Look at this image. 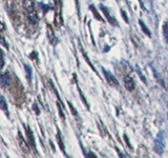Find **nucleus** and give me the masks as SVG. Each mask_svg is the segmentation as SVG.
<instances>
[{"label":"nucleus","mask_w":168,"mask_h":158,"mask_svg":"<svg viewBox=\"0 0 168 158\" xmlns=\"http://www.w3.org/2000/svg\"><path fill=\"white\" fill-rule=\"evenodd\" d=\"M8 82H10V75H8V73H3L1 75V85L2 88L7 87L8 84Z\"/></svg>","instance_id":"6"},{"label":"nucleus","mask_w":168,"mask_h":158,"mask_svg":"<svg viewBox=\"0 0 168 158\" xmlns=\"http://www.w3.org/2000/svg\"><path fill=\"white\" fill-rule=\"evenodd\" d=\"M100 8L102 10V12L105 14V16H106L107 20L109 21V23H111V24H114V25H117V21H116V19L111 15V14L108 13V11H107V8H105L104 5H100Z\"/></svg>","instance_id":"5"},{"label":"nucleus","mask_w":168,"mask_h":158,"mask_svg":"<svg viewBox=\"0 0 168 158\" xmlns=\"http://www.w3.org/2000/svg\"><path fill=\"white\" fill-rule=\"evenodd\" d=\"M22 4H23V8H25V11H27V14L36 12V11H35V7H34L33 0H23Z\"/></svg>","instance_id":"4"},{"label":"nucleus","mask_w":168,"mask_h":158,"mask_svg":"<svg viewBox=\"0 0 168 158\" xmlns=\"http://www.w3.org/2000/svg\"><path fill=\"white\" fill-rule=\"evenodd\" d=\"M0 108H1L2 111H4L5 113H7V101H5L3 96H1V98H0Z\"/></svg>","instance_id":"8"},{"label":"nucleus","mask_w":168,"mask_h":158,"mask_svg":"<svg viewBox=\"0 0 168 158\" xmlns=\"http://www.w3.org/2000/svg\"><path fill=\"white\" fill-rule=\"evenodd\" d=\"M25 70H27V79L31 80V78H32V71H31V68L28 67V65H25Z\"/></svg>","instance_id":"13"},{"label":"nucleus","mask_w":168,"mask_h":158,"mask_svg":"<svg viewBox=\"0 0 168 158\" xmlns=\"http://www.w3.org/2000/svg\"><path fill=\"white\" fill-rule=\"evenodd\" d=\"M118 154H119V156H120V158H129L125 153H123V152H121L120 150H118Z\"/></svg>","instance_id":"14"},{"label":"nucleus","mask_w":168,"mask_h":158,"mask_svg":"<svg viewBox=\"0 0 168 158\" xmlns=\"http://www.w3.org/2000/svg\"><path fill=\"white\" fill-rule=\"evenodd\" d=\"M163 34H164V38L165 41L168 42V21H166L163 25Z\"/></svg>","instance_id":"9"},{"label":"nucleus","mask_w":168,"mask_h":158,"mask_svg":"<svg viewBox=\"0 0 168 158\" xmlns=\"http://www.w3.org/2000/svg\"><path fill=\"white\" fill-rule=\"evenodd\" d=\"M57 139H58V142H59V145L60 146H61V150L64 152V145H63V142H62V139H61V137H60V134H58V136H57Z\"/></svg>","instance_id":"11"},{"label":"nucleus","mask_w":168,"mask_h":158,"mask_svg":"<svg viewBox=\"0 0 168 158\" xmlns=\"http://www.w3.org/2000/svg\"><path fill=\"white\" fill-rule=\"evenodd\" d=\"M91 12H94L95 16L97 17V19H98V20H101V16H99V14L97 13V11H96L95 7H92V5H91Z\"/></svg>","instance_id":"12"},{"label":"nucleus","mask_w":168,"mask_h":158,"mask_svg":"<svg viewBox=\"0 0 168 158\" xmlns=\"http://www.w3.org/2000/svg\"><path fill=\"white\" fill-rule=\"evenodd\" d=\"M123 81H124V85H125L126 90H128L129 92L135 90V82L129 76H124L123 77Z\"/></svg>","instance_id":"3"},{"label":"nucleus","mask_w":168,"mask_h":158,"mask_svg":"<svg viewBox=\"0 0 168 158\" xmlns=\"http://www.w3.org/2000/svg\"><path fill=\"white\" fill-rule=\"evenodd\" d=\"M153 150L159 155H162L165 150V132L160 131L155 140V145H153Z\"/></svg>","instance_id":"1"},{"label":"nucleus","mask_w":168,"mask_h":158,"mask_svg":"<svg viewBox=\"0 0 168 158\" xmlns=\"http://www.w3.org/2000/svg\"><path fill=\"white\" fill-rule=\"evenodd\" d=\"M103 73H104V76H105V78H106V81L109 83V85H111V87H118L119 81L117 80V78H116V77L111 73V72H107L105 69H103Z\"/></svg>","instance_id":"2"},{"label":"nucleus","mask_w":168,"mask_h":158,"mask_svg":"<svg viewBox=\"0 0 168 158\" xmlns=\"http://www.w3.org/2000/svg\"><path fill=\"white\" fill-rule=\"evenodd\" d=\"M27 138H28V140H30L31 145H33L35 148V140L33 138V133H32V131L30 130L28 126H27Z\"/></svg>","instance_id":"7"},{"label":"nucleus","mask_w":168,"mask_h":158,"mask_svg":"<svg viewBox=\"0 0 168 158\" xmlns=\"http://www.w3.org/2000/svg\"><path fill=\"white\" fill-rule=\"evenodd\" d=\"M121 14H122V16H123V19L125 20L126 22H128V18H127V15L125 14V12H124V11H122V12H121Z\"/></svg>","instance_id":"15"},{"label":"nucleus","mask_w":168,"mask_h":158,"mask_svg":"<svg viewBox=\"0 0 168 158\" xmlns=\"http://www.w3.org/2000/svg\"><path fill=\"white\" fill-rule=\"evenodd\" d=\"M139 22H140V25H141V28H142V30H143V32H144V33H145L146 35L148 36V37H150V36H151V34H150L149 30H148V28H146V25L143 23V21H141V20H140V21H139Z\"/></svg>","instance_id":"10"}]
</instances>
